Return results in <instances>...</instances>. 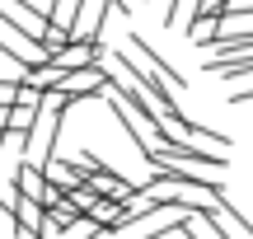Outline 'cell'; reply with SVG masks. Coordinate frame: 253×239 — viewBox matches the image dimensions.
<instances>
[{
    "instance_id": "6da1fadb",
    "label": "cell",
    "mask_w": 253,
    "mask_h": 239,
    "mask_svg": "<svg viewBox=\"0 0 253 239\" xmlns=\"http://www.w3.org/2000/svg\"><path fill=\"white\" fill-rule=\"evenodd\" d=\"M150 169H192V174H220V169H225V155H220V150L188 146V141H164V146H155Z\"/></svg>"
},
{
    "instance_id": "7a4b0ae2",
    "label": "cell",
    "mask_w": 253,
    "mask_h": 239,
    "mask_svg": "<svg viewBox=\"0 0 253 239\" xmlns=\"http://www.w3.org/2000/svg\"><path fill=\"white\" fill-rule=\"evenodd\" d=\"M14 188H19V197L38 202L42 211H52V206H61V202H66V193L52 183V178H47V169H38V164H33V159H24V164H19Z\"/></svg>"
},
{
    "instance_id": "3957f363",
    "label": "cell",
    "mask_w": 253,
    "mask_h": 239,
    "mask_svg": "<svg viewBox=\"0 0 253 239\" xmlns=\"http://www.w3.org/2000/svg\"><path fill=\"white\" fill-rule=\"evenodd\" d=\"M108 84H113V75H108V66L99 61V66H84V71H71L61 80V94L75 103V99H94V94H103Z\"/></svg>"
},
{
    "instance_id": "277c9868",
    "label": "cell",
    "mask_w": 253,
    "mask_h": 239,
    "mask_svg": "<svg viewBox=\"0 0 253 239\" xmlns=\"http://www.w3.org/2000/svg\"><path fill=\"white\" fill-rule=\"evenodd\" d=\"M126 47H131V56H141V66H150V71H155V75H160V80H164V84H169V89H173V94H183V89H188V75H178V71H173V66H169V61H164V56H160V52H155V47H150V42H145V38H141V33H131V38H126Z\"/></svg>"
},
{
    "instance_id": "5b68a950",
    "label": "cell",
    "mask_w": 253,
    "mask_h": 239,
    "mask_svg": "<svg viewBox=\"0 0 253 239\" xmlns=\"http://www.w3.org/2000/svg\"><path fill=\"white\" fill-rule=\"evenodd\" d=\"M183 33H188V42H197V47H207V52H211V47H216V38L225 33V24H220V14H197Z\"/></svg>"
},
{
    "instance_id": "8992f818",
    "label": "cell",
    "mask_w": 253,
    "mask_h": 239,
    "mask_svg": "<svg viewBox=\"0 0 253 239\" xmlns=\"http://www.w3.org/2000/svg\"><path fill=\"white\" fill-rule=\"evenodd\" d=\"M0 239H24V225H19L14 206H0Z\"/></svg>"
},
{
    "instance_id": "52a82bcc",
    "label": "cell",
    "mask_w": 253,
    "mask_h": 239,
    "mask_svg": "<svg viewBox=\"0 0 253 239\" xmlns=\"http://www.w3.org/2000/svg\"><path fill=\"white\" fill-rule=\"evenodd\" d=\"M19 202V188H14V178H5V164H0V206H14Z\"/></svg>"
},
{
    "instance_id": "ba28073f",
    "label": "cell",
    "mask_w": 253,
    "mask_h": 239,
    "mask_svg": "<svg viewBox=\"0 0 253 239\" xmlns=\"http://www.w3.org/2000/svg\"><path fill=\"white\" fill-rule=\"evenodd\" d=\"M230 103H253V84H249V89H235V94H230Z\"/></svg>"
},
{
    "instance_id": "9c48e42d",
    "label": "cell",
    "mask_w": 253,
    "mask_h": 239,
    "mask_svg": "<svg viewBox=\"0 0 253 239\" xmlns=\"http://www.w3.org/2000/svg\"><path fill=\"white\" fill-rule=\"evenodd\" d=\"M113 9H118V14H131V9H136V0H113Z\"/></svg>"
}]
</instances>
